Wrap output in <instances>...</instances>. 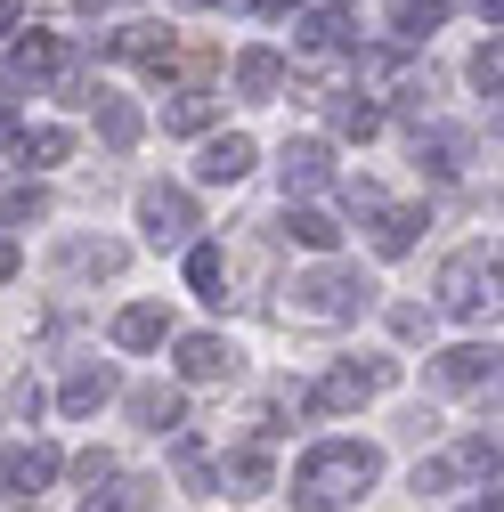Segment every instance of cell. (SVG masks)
I'll list each match as a JSON object with an SVG mask.
<instances>
[{"mask_svg": "<svg viewBox=\"0 0 504 512\" xmlns=\"http://www.w3.org/2000/svg\"><path fill=\"white\" fill-rule=\"evenodd\" d=\"M374 480H383V456H374L366 439H318V447L293 464V504H301V512H342V504H358Z\"/></svg>", "mask_w": 504, "mask_h": 512, "instance_id": "1", "label": "cell"}, {"mask_svg": "<svg viewBox=\"0 0 504 512\" xmlns=\"http://www.w3.org/2000/svg\"><path fill=\"white\" fill-rule=\"evenodd\" d=\"M366 309H374V277L334 269V261L285 285V317H301V326H350V317H366Z\"/></svg>", "mask_w": 504, "mask_h": 512, "instance_id": "2", "label": "cell"}, {"mask_svg": "<svg viewBox=\"0 0 504 512\" xmlns=\"http://www.w3.org/2000/svg\"><path fill=\"white\" fill-rule=\"evenodd\" d=\"M488 293H496V244H472V252H448V261H439V309L472 317Z\"/></svg>", "mask_w": 504, "mask_h": 512, "instance_id": "3", "label": "cell"}, {"mask_svg": "<svg viewBox=\"0 0 504 512\" xmlns=\"http://www.w3.org/2000/svg\"><path fill=\"white\" fill-rule=\"evenodd\" d=\"M391 374H399L391 358H374V366H334V374H318V391H309L301 407H309V415H358Z\"/></svg>", "mask_w": 504, "mask_h": 512, "instance_id": "4", "label": "cell"}, {"mask_svg": "<svg viewBox=\"0 0 504 512\" xmlns=\"http://www.w3.org/2000/svg\"><path fill=\"white\" fill-rule=\"evenodd\" d=\"M41 82H57V90H82V74H74V49L57 41V33H33V41H17V49H9V90H41Z\"/></svg>", "mask_w": 504, "mask_h": 512, "instance_id": "5", "label": "cell"}, {"mask_svg": "<svg viewBox=\"0 0 504 512\" xmlns=\"http://www.w3.org/2000/svg\"><path fill=\"white\" fill-rule=\"evenodd\" d=\"M139 228H147V244H187V236H196V196L171 187V179L139 187Z\"/></svg>", "mask_w": 504, "mask_h": 512, "instance_id": "6", "label": "cell"}, {"mask_svg": "<svg viewBox=\"0 0 504 512\" xmlns=\"http://www.w3.org/2000/svg\"><path fill=\"white\" fill-rule=\"evenodd\" d=\"M106 57L114 66H139V74H171L179 66V33L171 25H122V33H106Z\"/></svg>", "mask_w": 504, "mask_h": 512, "instance_id": "7", "label": "cell"}, {"mask_svg": "<svg viewBox=\"0 0 504 512\" xmlns=\"http://www.w3.org/2000/svg\"><path fill=\"white\" fill-rule=\"evenodd\" d=\"M49 480H57V447H41V439L0 447V488H9V496H41Z\"/></svg>", "mask_w": 504, "mask_h": 512, "instance_id": "8", "label": "cell"}, {"mask_svg": "<svg viewBox=\"0 0 504 512\" xmlns=\"http://www.w3.org/2000/svg\"><path fill=\"white\" fill-rule=\"evenodd\" d=\"M252 163H261V147H252L244 131H220V139H204V155H196V179H204V187H236Z\"/></svg>", "mask_w": 504, "mask_h": 512, "instance_id": "9", "label": "cell"}, {"mask_svg": "<svg viewBox=\"0 0 504 512\" xmlns=\"http://www.w3.org/2000/svg\"><path fill=\"white\" fill-rule=\"evenodd\" d=\"M228 374H236L228 334H179V382H228Z\"/></svg>", "mask_w": 504, "mask_h": 512, "instance_id": "10", "label": "cell"}, {"mask_svg": "<svg viewBox=\"0 0 504 512\" xmlns=\"http://www.w3.org/2000/svg\"><path fill=\"white\" fill-rule=\"evenodd\" d=\"M277 179H285V204H293V196H318V187L334 179L326 139H293V147H285V163H277Z\"/></svg>", "mask_w": 504, "mask_h": 512, "instance_id": "11", "label": "cell"}, {"mask_svg": "<svg viewBox=\"0 0 504 512\" xmlns=\"http://www.w3.org/2000/svg\"><path fill=\"white\" fill-rule=\"evenodd\" d=\"M423 228H431L423 204H383V212H374V252H383V261H399V252H415Z\"/></svg>", "mask_w": 504, "mask_h": 512, "instance_id": "12", "label": "cell"}, {"mask_svg": "<svg viewBox=\"0 0 504 512\" xmlns=\"http://www.w3.org/2000/svg\"><path fill=\"white\" fill-rule=\"evenodd\" d=\"M439 382H448V391H480V382H496V350H488V342L439 350Z\"/></svg>", "mask_w": 504, "mask_h": 512, "instance_id": "13", "label": "cell"}, {"mask_svg": "<svg viewBox=\"0 0 504 512\" xmlns=\"http://www.w3.org/2000/svg\"><path fill=\"white\" fill-rule=\"evenodd\" d=\"M350 25H358V9H342V0H334V9H309L301 17V49L309 57H334V49H350Z\"/></svg>", "mask_w": 504, "mask_h": 512, "instance_id": "14", "label": "cell"}, {"mask_svg": "<svg viewBox=\"0 0 504 512\" xmlns=\"http://www.w3.org/2000/svg\"><path fill=\"white\" fill-rule=\"evenodd\" d=\"M155 496H163V480H139V472H114L82 512H155Z\"/></svg>", "mask_w": 504, "mask_h": 512, "instance_id": "15", "label": "cell"}, {"mask_svg": "<svg viewBox=\"0 0 504 512\" xmlns=\"http://www.w3.org/2000/svg\"><path fill=\"white\" fill-rule=\"evenodd\" d=\"M131 415H139V431H179V423H187V391L147 382V391H131Z\"/></svg>", "mask_w": 504, "mask_h": 512, "instance_id": "16", "label": "cell"}, {"mask_svg": "<svg viewBox=\"0 0 504 512\" xmlns=\"http://www.w3.org/2000/svg\"><path fill=\"white\" fill-rule=\"evenodd\" d=\"M212 122H220V98H212V90H171V106H163V131L196 139V131H212Z\"/></svg>", "mask_w": 504, "mask_h": 512, "instance_id": "17", "label": "cell"}, {"mask_svg": "<svg viewBox=\"0 0 504 512\" xmlns=\"http://www.w3.org/2000/svg\"><path fill=\"white\" fill-rule=\"evenodd\" d=\"M163 334H171V309H155V301H131V309L114 317V342L122 350H155Z\"/></svg>", "mask_w": 504, "mask_h": 512, "instance_id": "18", "label": "cell"}, {"mask_svg": "<svg viewBox=\"0 0 504 512\" xmlns=\"http://www.w3.org/2000/svg\"><path fill=\"white\" fill-rule=\"evenodd\" d=\"M236 90H244V98H277V90H285V57H277V49H244V57H236Z\"/></svg>", "mask_w": 504, "mask_h": 512, "instance_id": "19", "label": "cell"}, {"mask_svg": "<svg viewBox=\"0 0 504 512\" xmlns=\"http://www.w3.org/2000/svg\"><path fill=\"white\" fill-rule=\"evenodd\" d=\"M90 106H98V139H106L114 155H122V147H139V131H147V122H139V106H131V98H106V90H98Z\"/></svg>", "mask_w": 504, "mask_h": 512, "instance_id": "20", "label": "cell"}, {"mask_svg": "<svg viewBox=\"0 0 504 512\" xmlns=\"http://www.w3.org/2000/svg\"><path fill=\"white\" fill-rule=\"evenodd\" d=\"M326 122H334L342 139H358V147H366L374 131H383V106H366L358 90H342V98H326Z\"/></svg>", "mask_w": 504, "mask_h": 512, "instance_id": "21", "label": "cell"}, {"mask_svg": "<svg viewBox=\"0 0 504 512\" xmlns=\"http://www.w3.org/2000/svg\"><path fill=\"white\" fill-rule=\"evenodd\" d=\"M448 25V0H391V33L399 41H431Z\"/></svg>", "mask_w": 504, "mask_h": 512, "instance_id": "22", "label": "cell"}, {"mask_svg": "<svg viewBox=\"0 0 504 512\" xmlns=\"http://www.w3.org/2000/svg\"><path fill=\"white\" fill-rule=\"evenodd\" d=\"M17 155H25L33 171H49V163H66V155H74V131H66V122H41V131H17Z\"/></svg>", "mask_w": 504, "mask_h": 512, "instance_id": "23", "label": "cell"}, {"mask_svg": "<svg viewBox=\"0 0 504 512\" xmlns=\"http://www.w3.org/2000/svg\"><path fill=\"white\" fill-rule=\"evenodd\" d=\"M415 163H423L431 179H456V171H464V139H456V131H415Z\"/></svg>", "mask_w": 504, "mask_h": 512, "instance_id": "24", "label": "cell"}, {"mask_svg": "<svg viewBox=\"0 0 504 512\" xmlns=\"http://www.w3.org/2000/svg\"><path fill=\"white\" fill-rule=\"evenodd\" d=\"M114 399V366H74V382H66V415H98Z\"/></svg>", "mask_w": 504, "mask_h": 512, "instance_id": "25", "label": "cell"}, {"mask_svg": "<svg viewBox=\"0 0 504 512\" xmlns=\"http://www.w3.org/2000/svg\"><path fill=\"white\" fill-rule=\"evenodd\" d=\"M171 464H179L187 488H220V464L204 456V439H196V431H171Z\"/></svg>", "mask_w": 504, "mask_h": 512, "instance_id": "26", "label": "cell"}, {"mask_svg": "<svg viewBox=\"0 0 504 512\" xmlns=\"http://www.w3.org/2000/svg\"><path fill=\"white\" fill-rule=\"evenodd\" d=\"M41 212H49V187L41 179H0V220H9V228L41 220Z\"/></svg>", "mask_w": 504, "mask_h": 512, "instance_id": "27", "label": "cell"}, {"mask_svg": "<svg viewBox=\"0 0 504 512\" xmlns=\"http://www.w3.org/2000/svg\"><path fill=\"white\" fill-rule=\"evenodd\" d=\"M285 236H293V244H309V252H334V244H342V220L301 204V212H285Z\"/></svg>", "mask_w": 504, "mask_h": 512, "instance_id": "28", "label": "cell"}, {"mask_svg": "<svg viewBox=\"0 0 504 512\" xmlns=\"http://www.w3.org/2000/svg\"><path fill=\"white\" fill-rule=\"evenodd\" d=\"M220 480H236V496H261V488H269V439H252V447H236Z\"/></svg>", "mask_w": 504, "mask_h": 512, "instance_id": "29", "label": "cell"}, {"mask_svg": "<svg viewBox=\"0 0 504 512\" xmlns=\"http://www.w3.org/2000/svg\"><path fill=\"white\" fill-rule=\"evenodd\" d=\"M187 285H196L204 301H228V261H220V244H187Z\"/></svg>", "mask_w": 504, "mask_h": 512, "instance_id": "30", "label": "cell"}, {"mask_svg": "<svg viewBox=\"0 0 504 512\" xmlns=\"http://www.w3.org/2000/svg\"><path fill=\"white\" fill-rule=\"evenodd\" d=\"M456 472H472V480H488V488H496V431H472V439H464Z\"/></svg>", "mask_w": 504, "mask_h": 512, "instance_id": "31", "label": "cell"}, {"mask_svg": "<svg viewBox=\"0 0 504 512\" xmlns=\"http://www.w3.org/2000/svg\"><path fill=\"white\" fill-rule=\"evenodd\" d=\"M496 82H504V57H496V41H480V49H472V90L496 98Z\"/></svg>", "mask_w": 504, "mask_h": 512, "instance_id": "32", "label": "cell"}, {"mask_svg": "<svg viewBox=\"0 0 504 512\" xmlns=\"http://www.w3.org/2000/svg\"><path fill=\"white\" fill-rule=\"evenodd\" d=\"M114 472H122V464L106 456V447H82V456H74V480H82V488H106Z\"/></svg>", "mask_w": 504, "mask_h": 512, "instance_id": "33", "label": "cell"}, {"mask_svg": "<svg viewBox=\"0 0 504 512\" xmlns=\"http://www.w3.org/2000/svg\"><path fill=\"white\" fill-rule=\"evenodd\" d=\"M9 407H17V423H41V407H49V391H41V382L25 374V382H17V391H9Z\"/></svg>", "mask_w": 504, "mask_h": 512, "instance_id": "34", "label": "cell"}, {"mask_svg": "<svg viewBox=\"0 0 504 512\" xmlns=\"http://www.w3.org/2000/svg\"><path fill=\"white\" fill-rule=\"evenodd\" d=\"M82 269H98V277H114V269H122V252H114V244H82Z\"/></svg>", "mask_w": 504, "mask_h": 512, "instance_id": "35", "label": "cell"}, {"mask_svg": "<svg viewBox=\"0 0 504 512\" xmlns=\"http://www.w3.org/2000/svg\"><path fill=\"white\" fill-rule=\"evenodd\" d=\"M0 147H17V106L0 98Z\"/></svg>", "mask_w": 504, "mask_h": 512, "instance_id": "36", "label": "cell"}, {"mask_svg": "<svg viewBox=\"0 0 504 512\" xmlns=\"http://www.w3.org/2000/svg\"><path fill=\"white\" fill-rule=\"evenodd\" d=\"M25 25V0H0V33H17Z\"/></svg>", "mask_w": 504, "mask_h": 512, "instance_id": "37", "label": "cell"}, {"mask_svg": "<svg viewBox=\"0 0 504 512\" xmlns=\"http://www.w3.org/2000/svg\"><path fill=\"white\" fill-rule=\"evenodd\" d=\"M9 277H17V244L0 236V285H9Z\"/></svg>", "mask_w": 504, "mask_h": 512, "instance_id": "38", "label": "cell"}, {"mask_svg": "<svg viewBox=\"0 0 504 512\" xmlns=\"http://www.w3.org/2000/svg\"><path fill=\"white\" fill-rule=\"evenodd\" d=\"M293 9H309V0H261V17H293Z\"/></svg>", "mask_w": 504, "mask_h": 512, "instance_id": "39", "label": "cell"}, {"mask_svg": "<svg viewBox=\"0 0 504 512\" xmlns=\"http://www.w3.org/2000/svg\"><path fill=\"white\" fill-rule=\"evenodd\" d=\"M464 512H496V488H488V496H480V504H464Z\"/></svg>", "mask_w": 504, "mask_h": 512, "instance_id": "40", "label": "cell"}, {"mask_svg": "<svg viewBox=\"0 0 504 512\" xmlns=\"http://www.w3.org/2000/svg\"><path fill=\"white\" fill-rule=\"evenodd\" d=\"M187 9H228V0H187Z\"/></svg>", "mask_w": 504, "mask_h": 512, "instance_id": "41", "label": "cell"}, {"mask_svg": "<svg viewBox=\"0 0 504 512\" xmlns=\"http://www.w3.org/2000/svg\"><path fill=\"white\" fill-rule=\"evenodd\" d=\"M82 9H114V0H82Z\"/></svg>", "mask_w": 504, "mask_h": 512, "instance_id": "42", "label": "cell"}]
</instances>
